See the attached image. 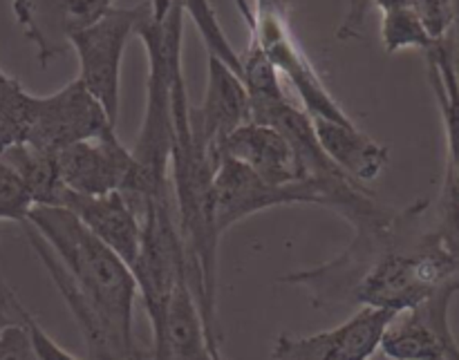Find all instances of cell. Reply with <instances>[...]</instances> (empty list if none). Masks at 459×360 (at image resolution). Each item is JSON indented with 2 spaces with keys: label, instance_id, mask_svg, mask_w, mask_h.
<instances>
[{
  "label": "cell",
  "instance_id": "obj_13",
  "mask_svg": "<svg viewBox=\"0 0 459 360\" xmlns=\"http://www.w3.org/2000/svg\"><path fill=\"white\" fill-rule=\"evenodd\" d=\"M56 168L65 191L94 197L124 193L134 175V159L112 130L58 152Z\"/></svg>",
  "mask_w": 459,
  "mask_h": 360
},
{
  "label": "cell",
  "instance_id": "obj_15",
  "mask_svg": "<svg viewBox=\"0 0 459 360\" xmlns=\"http://www.w3.org/2000/svg\"><path fill=\"white\" fill-rule=\"evenodd\" d=\"M110 0H72V3H13V13L25 34L39 45L40 65L61 56L70 47V36L97 21Z\"/></svg>",
  "mask_w": 459,
  "mask_h": 360
},
{
  "label": "cell",
  "instance_id": "obj_24",
  "mask_svg": "<svg viewBox=\"0 0 459 360\" xmlns=\"http://www.w3.org/2000/svg\"><path fill=\"white\" fill-rule=\"evenodd\" d=\"M184 13L191 16L193 22H195L209 56L218 58L220 63L231 67V70L240 76V54L233 52V47L229 45L227 36H224L218 18H215L213 7H211L209 3H202V0H197V3H184Z\"/></svg>",
  "mask_w": 459,
  "mask_h": 360
},
{
  "label": "cell",
  "instance_id": "obj_28",
  "mask_svg": "<svg viewBox=\"0 0 459 360\" xmlns=\"http://www.w3.org/2000/svg\"><path fill=\"white\" fill-rule=\"evenodd\" d=\"M0 360H39L31 352L22 327H9L0 331Z\"/></svg>",
  "mask_w": 459,
  "mask_h": 360
},
{
  "label": "cell",
  "instance_id": "obj_17",
  "mask_svg": "<svg viewBox=\"0 0 459 360\" xmlns=\"http://www.w3.org/2000/svg\"><path fill=\"white\" fill-rule=\"evenodd\" d=\"M314 133L327 159L352 182H375L390 161V150L384 143L375 141L370 134L357 128V124H339V121L312 119Z\"/></svg>",
  "mask_w": 459,
  "mask_h": 360
},
{
  "label": "cell",
  "instance_id": "obj_22",
  "mask_svg": "<svg viewBox=\"0 0 459 360\" xmlns=\"http://www.w3.org/2000/svg\"><path fill=\"white\" fill-rule=\"evenodd\" d=\"M31 99L13 76L0 70V155L13 146H22L31 116Z\"/></svg>",
  "mask_w": 459,
  "mask_h": 360
},
{
  "label": "cell",
  "instance_id": "obj_26",
  "mask_svg": "<svg viewBox=\"0 0 459 360\" xmlns=\"http://www.w3.org/2000/svg\"><path fill=\"white\" fill-rule=\"evenodd\" d=\"M412 4H415V12L420 16L421 25L429 31L430 40L433 43H442L448 36V31H451L453 22H455V7H453V3H442V0H429V3H424V0H420V3Z\"/></svg>",
  "mask_w": 459,
  "mask_h": 360
},
{
  "label": "cell",
  "instance_id": "obj_25",
  "mask_svg": "<svg viewBox=\"0 0 459 360\" xmlns=\"http://www.w3.org/2000/svg\"><path fill=\"white\" fill-rule=\"evenodd\" d=\"M31 210V201L16 175L0 161V219L7 222H25Z\"/></svg>",
  "mask_w": 459,
  "mask_h": 360
},
{
  "label": "cell",
  "instance_id": "obj_19",
  "mask_svg": "<svg viewBox=\"0 0 459 360\" xmlns=\"http://www.w3.org/2000/svg\"><path fill=\"white\" fill-rule=\"evenodd\" d=\"M0 161L18 177V182L25 188L31 206H58L65 193L61 177H58L56 157L45 155L30 146H13Z\"/></svg>",
  "mask_w": 459,
  "mask_h": 360
},
{
  "label": "cell",
  "instance_id": "obj_2",
  "mask_svg": "<svg viewBox=\"0 0 459 360\" xmlns=\"http://www.w3.org/2000/svg\"><path fill=\"white\" fill-rule=\"evenodd\" d=\"M426 210L429 201H417L403 210L397 233L372 255L359 280L352 307L403 313L459 278L457 264L442 249L433 228H421Z\"/></svg>",
  "mask_w": 459,
  "mask_h": 360
},
{
  "label": "cell",
  "instance_id": "obj_16",
  "mask_svg": "<svg viewBox=\"0 0 459 360\" xmlns=\"http://www.w3.org/2000/svg\"><path fill=\"white\" fill-rule=\"evenodd\" d=\"M222 157L249 168L255 177L272 186L305 182L290 141L278 130L260 124H247L227 139Z\"/></svg>",
  "mask_w": 459,
  "mask_h": 360
},
{
  "label": "cell",
  "instance_id": "obj_27",
  "mask_svg": "<svg viewBox=\"0 0 459 360\" xmlns=\"http://www.w3.org/2000/svg\"><path fill=\"white\" fill-rule=\"evenodd\" d=\"M21 327L25 330L31 352L36 354V358L39 360H85V358L74 356V354L65 352L61 345L54 343V340L45 334L43 327L36 322V318L27 312V309H22V313H21Z\"/></svg>",
  "mask_w": 459,
  "mask_h": 360
},
{
  "label": "cell",
  "instance_id": "obj_9",
  "mask_svg": "<svg viewBox=\"0 0 459 360\" xmlns=\"http://www.w3.org/2000/svg\"><path fill=\"white\" fill-rule=\"evenodd\" d=\"M213 201L215 224H218L220 236L229 231L233 224L240 222V219L263 213V210L276 209V206H325L323 195L314 184L299 182L290 184V186H272V184L263 182L249 168L229 159V157H222L218 168H215Z\"/></svg>",
  "mask_w": 459,
  "mask_h": 360
},
{
  "label": "cell",
  "instance_id": "obj_14",
  "mask_svg": "<svg viewBox=\"0 0 459 360\" xmlns=\"http://www.w3.org/2000/svg\"><path fill=\"white\" fill-rule=\"evenodd\" d=\"M58 206L70 210L99 242H103L130 269L142 244V219L137 218L124 193L92 197L65 191Z\"/></svg>",
  "mask_w": 459,
  "mask_h": 360
},
{
  "label": "cell",
  "instance_id": "obj_6",
  "mask_svg": "<svg viewBox=\"0 0 459 360\" xmlns=\"http://www.w3.org/2000/svg\"><path fill=\"white\" fill-rule=\"evenodd\" d=\"M152 3L121 4L110 3L106 12L88 27L70 36V47L79 58V76L90 94L99 101L112 124L119 115V79L121 61L130 36L146 21Z\"/></svg>",
  "mask_w": 459,
  "mask_h": 360
},
{
  "label": "cell",
  "instance_id": "obj_7",
  "mask_svg": "<svg viewBox=\"0 0 459 360\" xmlns=\"http://www.w3.org/2000/svg\"><path fill=\"white\" fill-rule=\"evenodd\" d=\"M112 130L115 124L108 119L97 99L74 79L48 97L34 94L25 146L56 157L76 143L103 137Z\"/></svg>",
  "mask_w": 459,
  "mask_h": 360
},
{
  "label": "cell",
  "instance_id": "obj_3",
  "mask_svg": "<svg viewBox=\"0 0 459 360\" xmlns=\"http://www.w3.org/2000/svg\"><path fill=\"white\" fill-rule=\"evenodd\" d=\"M25 224L48 242L83 298L117 330L134 336L137 285L128 264L61 206H31Z\"/></svg>",
  "mask_w": 459,
  "mask_h": 360
},
{
  "label": "cell",
  "instance_id": "obj_5",
  "mask_svg": "<svg viewBox=\"0 0 459 360\" xmlns=\"http://www.w3.org/2000/svg\"><path fill=\"white\" fill-rule=\"evenodd\" d=\"M236 7L245 18L249 34L258 40L264 56L276 67L278 76L296 92L299 106L312 119L352 124L296 40L285 7L278 3H236Z\"/></svg>",
  "mask_w": 459,
  "mask_h": 360
},
{
  "label": "cell",
  "instance_id": "obj_18",
  "mask_svg": "<svg viewBox=\"0 0 459 360\" xmlns=\"http://www.w3.org/2000/svg\"><path fill=\"white\" fill-rule=\"evenodd\" d=\"M152 360H222L220 349L209 343L200 309L188 282L182 280L175 289L166 313L164 331L152 343Z\"/></svg>",
  "mask_w": 459,
  "mask_h": 360
},
{
  "label": "cell",
  "instance_id": "obj_29",
  "mask_svg": "<svg viewBox=\"0 0 459 360\" xmlns=\"http://www.w3.org/2000/svg\"><path fill=\"white\" fill-rule=\"evenodd\" d=\"M370 360H390V358H388V356H384V354L379 352V354H377V356H372Z\"/></svg>",
  "mask_w": 459,
  "mask_h": 360
},
{
  "label": "cell",
  "instance_id": "obj_20",
  "mask_svg": "<svg viewBox=\"0 0 459 360\" xmlns=\"http://www.w3.org/2000/svg\"><path fill=\"white\" fill-rule=\"evenodd\" d=\"M426 72L446 130V164L459 173V74L444 43H435L426 52Z\"/></svg>",
  "mask_w": 459,
  "mask_h": 360
},
{
  "label": "cell",
  "instance_id": "obj_11",
  "mask_svg": "<svg viewBox=\"0 0 459 360\" xmlns=\"http://www.w3.org/2000/svg\"><path fill=\"white\" fill-rule=\"evenodd\" d=\"M399 313L361 307L339 327L312 336L282 334L272 360H370L379 354L385 330Z\"/></svg>",
  "mask_w": 459,
  "mask_h": 360
},
{
  "label": "cell",
  "instance_id": "obj_10",
  "mask_svg": "<svg viewBox=\"0 0 459 360\" xmlns=\"http://www.w3.org/2000/svg\"><path fill=\"white\" fill-rule=\"evenodd\" d=\"M21 227L22 231H25L27 242H30V246L34 249L36 258L40 260V264L45 267L48 276L52 278L54 287L58 289L61 298L65 300L67 309H70L72 318H74L76 327H79L81 339H83L85 349H88L85 360H152L151 354H146L139 347L134 336H128L121 330H117L108 318H103L101 313L83 298V294H81L74 287V282L70 280V276H67L65 269L61 267L56 255L52 253L48 242H45L34 228L27 227L25 222H22Z\"/></svg>",
  "mask_w": 459,
  "mask_h": 360
},
{
  "label": "cell",
  "instance_id": "obj_23",
  "mask_svg": "<svg viewBox=\"0 0 459 360\" xmlns=\"http://www.w3.org/2000/svg\"><path fill=\"white\" fill-rule=\"evenodd\" d=\"M435 237L446 251L448 258L459 269V173L451 164L444 170L442 193L437 204V222L433 227Z\"/></svg>",
  "mask_w": 459,
  "mask_h": 360
},
{
  "label": "cell",
  "instance_id": "obj_21",
  "mask_svg": "<svg viewBox=\"0 0 459 360\" xmlns=\"http://www.w3.org/2000/svg\"><path fill=\"white\" fill-rule=\"evenodd\" d=\"M381 12V43L388 54L403 52V49L433 47L429 31L421 25L415 12V4L408 0H390V3H372Z\"/></svg>",
  "mask_w": 459,
  "mask_h": 360
},
{
  "label": "cell",
  "instance_id": "obj_12",
  "mask_svg": "<svg viewBox=\"0 0 459 360\" xmlns=\"http://www.w3.org/2000/svg\"><path fill=\"white\" fill-rule=\"evenodd\" d=\"M247 124H251V107L245 83L231 67L209 56L204 99L200 106H191L188 112L193 139L215 164H220L227 139Z\"/></svg>",
  "mask_w": 459,
  "mask_h": 360
},
{
  "label": "cell",
  "instance_id": "obj_4",
  "mask_svg": "<svg viewBox=\"0 0 459 360\" xmlns=\"http://www.w3.org/2000/svg\"><path fill=\"white\" fill-rule=\"evenodd\" d=\"M130 273L137 285V298L142 300L151 321L152 343L164 331L166 313L175 289L186 280V253L179 236L175 215L173 193L151 200L142 210V244Z\"/></svg>",
  "mask_w": 459,
  "mask_h": 360
},
{
  "label": "cell",
  "instance_id": "obj_8",
  "mask_svg": "<svg viewBox=\"0 0 459 360\" xmlns=\"http://www.w3.org/2000/svg\"><path fill=\"white\" fill-rule=\"evenodd\" d=\"M457 294L459 278H453L424 303L399 313L385 330L379 352L390 360H459L451 330V303Z\"/></svg>",
  "mask_w": 459,
  "mask_h": 360
},
{
  "label": "cell",
  "instance_id": "obj_1",
  "mask_svg": "<svg viewBox=\"0 0 459 360\" xmlns=\"http://www.w3.org/2000/svg\"><path fill=\"white\" fill-rule=\"evenodd\" d=\"M184 3H152L146 21L137 27L148 54L146 110L142 128L130 150L134 159V175L124 197L137 218L151 200L170 193L169 166L173 148V79L182 65Z\"/></svg>",
  "mask_w": 459,
  "mask_h": 360
}]
</instances>
